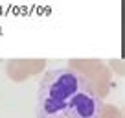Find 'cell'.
Segmentation results:
<instances>
[{
	"label": "cell",
	"instance_id": "6da1fadb",
	"mask_svg": "<svg viewBox=\"0 0 125 118\" xmlns=\"http://www.w3.org/2000/svg\"><path fill=\"white\" fill-rule=\"evenodd\" d=\"M101 98L94 85L68 67L52 68L37 89V118H99Z\"/></svg>",
	"mask_w": 125,
	"mask_h": 118
}]
</instances>
